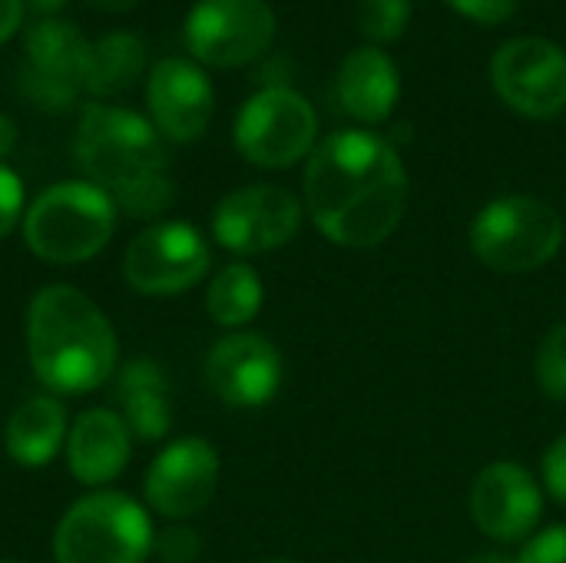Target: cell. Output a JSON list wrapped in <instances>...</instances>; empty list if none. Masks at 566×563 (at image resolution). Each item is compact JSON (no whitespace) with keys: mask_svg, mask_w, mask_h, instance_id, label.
I'll list each match as a JSON object with an SVG mask.
<instances>
[{"mask_svg":"<svg viewBox=\"0 0 566 563\" xmlns=\"http://www.w3.org/2000/svg\"><path fill=\"white\" fill-rule=\"evenodd\" d=\"M411 20V0H358V27L375 43H395Z\"/></svg>","mask_w":566,"mask_h":563,"instance_id":"603a6c76","label":"cell"},{"mask_svg":"<svg viewBox=\"0 0 566 563\" xmlns=\"http://www.w3.org/2000/svg\"><path fill=\"white\" fill-rule=\"evenodd\" d=\"M497 96L521 116L554 119L566 110V53L547 37H514L491 60Z\"/></svg>","mask_w":566,"mask_h":563,"instance_id":"30bf717a","label":"cell"},{"mask_svg":"<svg viewBox=\"0 0 566 563\" xmlns=\"http://www.w3.org/2000/svg\"><path fill=\"white\" fill-rule=\"evenodd\" d=\"M17 123H13V116H7V113H0V163L17 149Z\"/></svg>","mask_w":566,"mask_h":563,"instance_id":"4dcf8cb0","label":"cell"},{"mask_svg":"<svg viewBox=\"0 0 566 563\" xmlns=\"http://www.w3.org/2000/svg\"><path fill=\"white\" fill-rule=\"evenodd\" d=\"M318 116L305 96L289 86L255 93L235 119V149L262 169H289L312 156Z\"/></svg>","mask_w":566,"mask_h":563,"instance_id":"52a82bcc","label":"cell"},{"mask_svg":"<svg viewBox=\"0 0 566 563\" xmlns=\"http://www.w3.org/2000/svg\"><path fill=\"white\" fill-rule=\"evenodd\" d=\"M27 56H30V66L23 76V86L33 103L66 106L76 96V90H83L90 43L73 23L60 17L36 20L27 30Z\"/></svg>","mask_w":566,"mask_h":563,"instance_id":"2e32d148","label":"cell"},{"mask_svg":"<svg viewBox=\"0 0 566 563\" xmlns=\"http://www.w3.org/2000/svg\"><path fill=\"white\" fill-rule=\"evenodd\" d=\"M282 355L259 332H232L219 338L206 358V385L232 408H262L282 388Z\"/></svg>","mask_w":566,"mask_h":563,"instance_id":"4fadbf2b","label":"cell"},{"mask_svg":"<svg viewBox=\"0 0 566 563\" xmlns=\"http://www.w3.org/2000/svg\"><path fill=\"white\" fill-rule=\"evenodd\" d=\"M219 471V451L206 438H179L166 445L146 471V508L166 521H189L216 498Z\"/></svg>","mask_w":566,"mask_h":563,"instance_id":"7c38bea8","label":"cell"},{"mask_svg":"<svg viewBox=\"0 0 566 563\" xmlns=\"http://www.w3.org/2000/svg\"><path fill=\"white\" fill-rule=\"evenodd\" d=\"M119 209L113 196L90 179H66L43 189L23 212L27 249L53 265H76L106 249Z\"/></svg>","mask_w":566,"mask_h":563,"instance_id":"277c9868","label":"cell"},{"mask_svg":"<svg viewBox=\"0 0 566 563\" xmlns=\"http://www.w3.org/2000/svg\"><path fill=\"white\" fill-rule=\"evenodd\" d=\"M163 563H192L199 557L202 544L196 538V531L189 528H169V531H159L156 534V548H153Z\"/></svg>","mask_w":566,"mask_h":563,"instance_id":"484cf974","label":"cell"},{"mask_svg":"<svg viewBox=\"0 0 566 563\" xmlns=\"http://www.w3.org/2000/svg\"><path fill=\"white\" fill-rule=\"evenodd\" d=\"M27 355L53 395H90L116 372L119 338L86 292L53 282L27 305Z\"/></svg>","mask_w":566,"mask_h":563,"instance_id":"7a4b0ae2","label":"cell"},{"mask_svg":"<svg viewBox=\"0 0 566 563\" xmlns=\"http://www.w3.org/2000/svg\"><path fill=\"white\" fill-rule=\"evenodd\" d=\"M255 563H295V561H289V557H265V561H255Z\"/></svg>","mask_w":566,"mask_h":563,"instance_id":"e575fe53","label":"cell"},{"mask_svg":"<svg viewBox=\"0 0 566 563\" xmlns=\"http://www.w3.org/2000/svg\"><path fill=\"white\" fill-rule=\"evenodd\" d=\"M517 563H566V524L551 528L537 534L534 541H527Z\"/></svg>","mask_w":566,"mask_h":563,"instance_id":"4316f807","label":"cell"},{"mask_svg":"<svg viewBox=\"0 0 566 563\" xmlns=\"http://www.w3.org/2000/svg\"><path fill=\"white\" fill-rule=\"evenodd\" d=\"M83 176L116 199L166 176V149L159 129L123 106L93 103L83 110L73 143Z\"/></svg>","mask_w":566,"mask_h":563,"instance_id":"3957f363","label":"cell"},{"mask_svg":"<svg viewBox=\"0 0 566 563\" xmlns=\"http://www.w3.org/2000/svg\"><path fill=\"white\" fill-rule=\"evenodd\" d=\"M262 299H265V289H262L259 272L245 262H232L212 275L209 292H206V312L212 315L216 325L239 332L259 315Z\"/></svg>","mask_w":566,"mask_h":563,"instance_id":"7402d4cb","label":"cell"},{"mask_svg":"<svg viewBox=\"0 0 566 563\" xmlns=\"http://www.w3.org/2000/svg\"><path fill=\"white\" fill-rule=\"evenodd\" d=\"M23 23V0H0V43H7Z\"/></svg>","mask_w":566,"mask_h":563,"instance_id":"f546056e","label":"cell"},{"mask_svg":"<svg viewBox=\"0 0 566 563\" xmlns=\"http://www.w3.org/2000/svg\"><path fill=\"white\" fill-rule=\"evenodd\" d=\"M448 7H454L461 17L474 20V23H504L514 10H517V0H444Z\"/></svg>","mask_w":566,"mask_h":563,"instance_id":"83f0119b","label":"cell"},{"mask_svg":"<svg viewBox=\"0 0 566 563\" xmlns=\"http://www.w3.org/2000/svg\"><path fill=\"white\" fill-rule=\"evenodd\" d=\"M119 415L129 431L143 441H159L172 428V398L163 368L149 358H133L123 365L116 382Z\"/></svg>","mask_w":566,"mask_h":563,"instance_id":"ffe728a7","label":"cell"},{"mask_svg":"<svg viewBox=\"0 0 566 563\" xmlns=\"http://www.w3.org/2000/svg\"><path fill=\"white\" fill-rule=\"evenodd\" d=\"M90 3H96V7H103V10H113V13H119V10L136 7L139 0H90Z\"/></svg>","mask_w":566,"mask_h":563,"instance_id":"d6a6232c","label":"cell"},{"mask_svg":"<svg viewBox=\"0 0 566 563\" xmlns=\"http://www.w3.org/2000/svg\"><path fill=\"white\" fill-rule=\"evenodd\" d=\"M66 468L86 488H103L116 481L133 455V431L119 411L90 408L76 415L66 435Z\"/></svg>","mask_w":566,"mask_h":563,"instance_id":"e0dca14e","label":"cell"},{"mask_svg":"<svg viewBox=\"0 0 566 563\" xmlns=\"http://www.w3.org/2000/svg\"><path fill=\"white\" fill-rule=\"evenodd\" d=\"M560 212L534 196H501L471 222L474 256L501 275H524L547 265L564 246Z\"/></svg>","mask_w":566,"mask_h":563,"instance_id":"8992f818","label":"cell"},{"mask_svg":"<svg viewBox=\"0 0 566 563\" xmlns=\"http://www.w3.org/2000/svg\"><path fill=\"white\" fill-rule=\"evenodd\" d=\"M0 563H20V561H13V557H7V561H0Z\"/></svg>","mask_w":566,"mask_h":563,"instance_id":"d590c367","label":"cell"},{"mask_svg":"<svg viewBox=\"0 0 566 563\" xmlns=\"http://www.w3.org/2000/svg\"><path fill=\"white\" fill-rule=\"evenodd\" d=\"M335 90L348 116L358 123H381L401 96V76L381 46H358L342 60Z\"/></svg>","mask_w":566,"mask_h":563,"instance_id":"ac0fdd59","label":"cell"},{"mask_svg":"<svg viewBox=\"0 0 566 563\" xmlns=\"http://www.w3.org/2000/svg\"><path fill=\"white\" fill-rule=\"evenodd\" d=\"M143 66H146V46L136 33L126 30L106 33L103 40L90 43L83 90L93 96H116L139 80Z\"/></svg>","mask_w":566,"mask_h":563,"instance_id":"44dd1931","label":"cell"},{"mask_svg":"<svg viewBox=\"0 0 566 563\" xmlns=\"http://www.w3.org/2000/svg\"><path fill=\"white\" fill-rule=\"evenodd\" d=\"M302 226V202L282 186H242L219 199L212 212V236L235 256H262L295 239Z\"/></svg>","mask_w":566,"mask_h":563,"instance_id":"8fae6325","label":"cell"},{"mask_svg":"<svg viewBox=\"0 0 566 563\" xmlns=\"http://www.w3.org/2000/svg\"><path fill=\"white\" fill-rule=\"evenodd\" d=\"M305 209L335 246H381L408 209V173L398 149L365 129L332 133L308 156Z\"/></svg>","mask_w":566,"mask_h":563,"instance_id":"6da1fadb","label":"cell"},{"mask_svg":"<svg viewBox=\"0 0 566 563\" xmlns=\"http://www.w3.org/2000/svg\"><path fill=\"white\" fill-rule=\"evenodd\" d=\"M66 408L56 395H36L23 402L3 428V448L20 468H43L66 448Z\"/></svg>","mask_w":566,"mask_h":563,"instance_id":"d6986e66","label":"cell"},{"mask_svg":"<svg viewBox=\"0 0 566 563\" xmlns=\"http://www.w3.org/2000/svg\"><path fill=\"white\" fill-rule=\"evenodd\" d=\"M544 484L551 498L566 508V435H560L544 455Z\"/></svg>","mask_w":566,"mask_h":563,"instance_id":"f1b7e54d","label":"cell"},{"mask_svg":"<svg viewBox=\"0 0 566 563\" xmlns=\"http://www.w3.org/2000/svg\"><path fill=\"white\" fill-rule=\"evenodd\" d=\"M212 252L189 222H153L123 252V279L139 295H179L206 279Z\"/></svg>","mask_w":566,"mask_h":563,"instance_id":"ba28073f","label":"cell"},{"mask_svg":"<svg viewBox=\"0 0 566 563\" xmlns=\"http://www.w3.org/2000/svg\"><path fill=\"white\" fill-rule=\"evenodd\" d=\"M544 498L534 475L514 461L488 465L471 488V518L497 544H517L541 524Z\"/></svg>","mask_w":566,"mask_h":563,"instance_id":"9a60e30c","label":"cell"},{"mask_svg":"<svg viewBox=\"0 0 566 563\" xmlns=\"http://www.w3.org/2000/svg\"><path fill=\"white\" fill-rule=\"evenodd\" d=\"M189 53L216 70L252 63L275 37L269 0H199L186 17Z\"/></svg>","mask_w":566,"mask_h":563,"instance_id":"9c48e42d","label":"cell"},{"mask_svg":"<svg viewBox=\"0 0 566 563\" xmlns=\"http://www.w3.org/2000/svg\"><path fill=\"white\" fill-rule=\"evenodd\" d=\"M149 123L172 143H196L216 110V93L206 70L182 56H166L146 80Z\"/></svg>","mask_w":566,"mask_h":563,"instance_id":"5bb4252c","label":"cell"},{"mask_svg":"<svg viewBox=\"0 0 566 563\" xmlns=\"http://www.w3.org/2000/svg\"><path fill=\"white\" fill-rule=\"evenodd\" d=\"M23 219V179L0 163V239H7Z\"/></svg>","mask_w":566,"mask_h":563,"instance_id":"d4e9b609","label":"cell"},{"mask_svg":"<svg viewBox=\"0 0 566 563\" xmlns=\"http://www.w3.org/2000/svg\"><path fill=\"white\" fill-rule=\"evenodd\" d=\"M63 3H66V0H23V7H30L40 20H43V17H53Z\"/></svg>","mask_w":566,"mask_h":563,"instance_id":"1f68e13d","label":"cell"},{"mask_svg":"<svg viewBox=\"0 0 566 563\" xmlns=\"http://www.w3.org/2000/svg\"><path fill=\"white\" fill-rule=\"evenodd\" d=\"M534 375L551 402H566V322L554 325L537 348Z\"/></svg>","mask_w":566,"mask_h":563,"instance_id":"cb8c5ba5","label":"cell"},{"mask_svg":"<svg viewBox=\"0 0 566 563\" xmlns=\"http://www.w3.org/2000/svg\"><path fill=\"white\" fill-rule=\"evenodd\" d=\"M471 563H517L514 557H507V554H501V551H488V554H478Z\"/></svg>","mask_w":566,"mask_h":563,"instance_id":"836d02e7","label":"cell"},{"mask_svg":"<svg viewBox=\"0 0 566 563\" xmlns=\"http://www.w3.org/2000/svg\"><path fill=\"white\" fill-rule=\"evenodd\" d=\"M153 548L149 508L106 488L73 501L53 534L56 563H143Z\"/></svg>","mask_w":566,"mask_h":563,"instance_id":"5b68a950","label":"cell"}]
</instances>
